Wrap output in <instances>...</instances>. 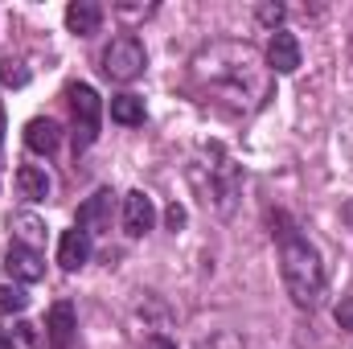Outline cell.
Wrapping results in <instances>:
<instances>
[{"label":"cell","mask_w":353,"mask_h":349,"mask_svg":"<svg viewBox=\"0 0 353 349\" xmlns=\"http://www.w3.org/2000/svg\"><path fill=\"white\" fill-rule=\"evenodd\" d=\"M111 210H115V193L111 189L90 193L87 201L79 206V230H87L90 239L103 235V230H111Z\"/></svg>","instance_id":"cell-5"},{"label":"cell","mask_w":353,"mask_h":349,"mask_svg":"<svg viewBox=\"0 0 353 349\" xmlns=\"http://www.w3.org/2000/svg\"><path fill=\"white\" fill-rule=\"evenodd\" d=\"M197 349H243V341H239L234 333H218V337H210V341H201Z\"/></svg>","instance_id":"cell-18"},{"label":"cell","mask_w":353,"mask_h":349,"mask_svg":"<svg viewBox=\"0 0 353 349\" xmlns=\"http://www.w3.org/2000/svg\"><path fill=\"white\" fill-rule=\"evenodd\" d=\"M0 132H4V111H0Z\"/></svg>","instance_id":"cell-24"},{"label":"cell","mask_w":353,"mask_h":349,"mask_svg":"<svg viewBox=\"0 0 353 349\" xmlns=\"http://www.w3.org/2000/svg\"><path fill=\"white\" fill-rule=\"evenodd\" d=\"M99 25H103V8H99L94 0H74V4L66 8V29H70V33L90 37V33H99Z\"/></svg>","instance_id":"cell-11"},{"label":"cell","mask_w":353,"mask_h":349,"mask_svg":"<svg viewBox=\"0 0 353 349\" xmlns=\"http://www.w3.org/2000/svg\"><path fill=\"white\" fill-rule=\"evenodd\" d=\"M165 222H169V230H181V226H185V210H181V206H169V214H165Z\"/></svg>","instance_id":"cell-20"},{"label":"cell","mask_w":353,"mask_h":349,"mask_svg":"<svg viewBox=\"0 0 353 349\" xmlns=\"http://www.w3.org/2000/svg\"><path fill=\"white\" fill-rule=\"evenodd\" d=\"M152 222H157V206H152V197L140 193V189L123 193V230H128L132 239H144V235L152 230Z\"/></svg>","instance_id":"cell-6"},{"label":"cell","mask_w":353,"mask_h":349,"mask_svg":"<svg viewBox=\"0 0 353 349\" xmlns=\"http://www.w3.org/2000/svg\"><path fill=\"white\" fill-rule=\"evenodd\" d=\"M144 349H176V346L169 341V337H165V333H152V337L144 341Z\"/></svg>","instance_id":"cell-21"},{"label":"cell","mask_w":353,"mask_h":349,"mask_svg":"<svg viewBox=\"0 0 353 349\" xmlns=\"http://www.w3.org/2000/svg\"><path fill=\"white\" fill-rule=\"evenodd\" d=\"M275 222H279L275 239H279V271H283V283H288V292H292V300L300 308H316L325 300V263H321L316 247L304 235H296V226H288L283 214Z\"/></svg>","instance_id":"cell-1"},{"label":"cell","mask_w":353,"mask_h":349,"mask_svg":"<svg viewBox=\"0 0 353 349\" xmlns=\"http://www.w3.org/2000/svg\"><path fill=\"white\" fill-rule=\"evenodd\" d=\"M8 230L17 235V243H25L33 251H37V243H46V222L37 214H12L8 218Z\"/></svg>","instance_id":"cell-14"},{"label":"cell","mask_w":353,"mask_h":349,"mask_svg":"<svg viewBox=\"0 0 353 349\" xmlns=\"http://www.w3.org/2000/svg\"><path fill=\"white\" fill-rule=\"evenodd\" d=\"M111 119L123 123V128L144 123V99H136V94H115V99H111Z\"/></svg>","instance_id":"cell-15"},{"label":"cell","mask_w":353,"mask_h":349,"mask_svg":"<svg viewBox=\"0 0 353 349\" xmlns=\"http://www.w3.org/2000/svg\"><path fill=\"white\" fill-rule=\"evenodd\" d=\"M17 193H21L25 201H46V197H50V177H46V169L21 165V169H17Z\"/></svg>","instance_id":"cell-13"},{"label":"cell","mask_w":353,"mask_h":349,"mask_svg":"<svg viewBox=\"0 0 353 349\" xmlns=\"http://www.w3.org/2000/svg\"><path fill=\"white\" fill-rule=\"evenodd\" d=\"M333 317H337V325H341V329H350V333H353V296H345V300L333 308Z\"/></svg>","instance_id":"cell-19"},{"label":"cell","mask_w":353,"mask_h":349,"mask_svg":"<svg viewBox=\"0 0 353 349\" xmlns=\"http://www.w3.org/2000/svg\"><path fill=\"white\" fill-rule=\"evenodd\" d=\"M144 62H148V54H144V46H140L136 37H115V41L103 50V58H99V66H103V74H107L111 83H132V79H140V74H144Z\"/></svg>","instance_id":"cell-4"},{"label":"cell","mask_w":353,"mask_h":349,"mask_svg":"<svg viewBox=\"0 0 353 349\" xmlns=\"http://www.w3.org/2000/svg\"><path fill=\"white\" fill-rule=\"evenodd\" d=\"M4 267H8V275H12V283H37V279L46 275L41 255H37L33 247H25V243H12V247H8Z\"/></svg>","instance_id":"cell-7"},{"label":"cell","mask_w":353,"mask_h":349,"mask_svg":"<svg viewBox=\"0 0 353 349\" xmlns=\"http://www.w3.org/2000/svg\"><path fill=\"white\" fill-rule=\"evenodd\" d=\"M193 74L210 87H230L239 99L247 94H263V74H259V54L243 41H222L210 46L193 58Z\"/></svg>","instance_id":"cell-2"},{"label":"cell","mask_w":353,"mask_h":349,"mask_svg":"<svg viewBox=\"0 0 353 349\" xmlns=\"http://www.w3.org/2000/svg\"><path fill=\"white\" fill-rule=\"evenodd\" d=\"M259 17H263L267 25H275V21L283 17V8H279V4H263V8H259Z\"/></svg>","instance_id":"cell-22"},{"label":"cell","mask_w":353,"mask_h":349,"mask_svg":"<svg viewBox=\"0 0 353 349\" xmlns=\"http://www.w3.org/2000/svg\"><path fill=\"white\" fill-rule=\"evenodd\" d=\"M0 83H4V87H25V83H29V70L8 58V62H0Z\"/></svg>","instance_id":"cell-17"},{"label":"cell","mask_w":353,"mask_h":349,"mask_svg":"<svg viewBox=\"0 0 353 349\" xmlns=\"http://www.w3.org/2000/svg\"><path fill=\"white\" fill-rule=\"evenodd\" d=\"M74 308L62 300V304H54L50 308V317H46V341L54 349H70V341H74Z\"/></svg>","instance_id":"cell-8"},{"label":"cell","mask_w":353,"mask_h":349,"mask_svg":"<svg viewBox=\"0 0 353 349\" xmlns=\"http://www.w3.org/2000/svg\"><path fill=\"white\" fill-rule=\"evenodd\" d=\"M90 259V235L87 230H62V243H58V263L66 267V271H79L83 263Z\"/></svg>","instance_id":"cell-10"},{"label":"cell","mask_w":353,"mask_h":349,"mask_svg":"<svg viewBox=\"0 0 353 349\" xmlns=\"http://www.w3.org/2000/svg\"><path fill=\"white\" fill-rule=\"evenodd\" d=\"M0 349H12V337H8L4 329H0Z\"/></svg>","instance_id":"cell-23"},{"label":"cell","mask_w":353,"mask_h":349,"mask_svg":"<svg viewBox=\"0 0 353 349\" xmlns=\"http://www.w3.org/2000/svg\"><path fill=\"white\" fill-rule=\"evenodd\" d=\"M267 66H271L275 74H292V70L300 66V41H296L292 33H275L271 46H267Z\"/></svg>","instance_id":"cell-9"},{"label":"cell","mask_w":353,"mask_h":349,"mask_svg":"<svg viewBox=\"0 0 353 349\" xmlns=\"http://www.w3.org/2000/svg\"><path fill=\"white\" fill-rule=\"evenodd\" d=\"M66 99H70V115H74V152H83V148H90L99 140L103 103H99L94 87H87V83H74V87L66 90Z\"/></svg>","instance_id":"cell-3"},{"label":"cell","mask_w":353,"mask_h":349,"mask_svg":"<svg viewBox=\"0 0 353 349\" xmlns=\"http://www.w3.org/2000/svg\"><path fill=\"white\" fill-rule=\"evenodd\" d=\"M25 144H29L33 152L50 157V152L62 144V128H58L54 119H29V123H25Z\"/></svg>","instance_id":"cell-12"},{"label":"cell","mask_w":353,"mask_h":349,"mask_svg":"<svg viewBox=\"0 0 353 349\" xmlns=\"http://www.w3.org/2000/svg\"><path fill=\"white\" fill-rule=\"evenodd\" d=\"M29 308V296L21 283H0V317H12V312H25Z\"/></svg>","instance_id":"cell-16"}]
</instances>
